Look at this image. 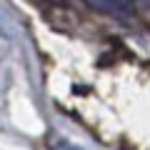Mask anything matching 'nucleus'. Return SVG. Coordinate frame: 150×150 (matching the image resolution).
Wrapping results in <instances>:
<instances>
[{
  "label": "nucleus",
  "mask_w": 150,
  "mask_h": 150,
  "mask_svg": "<svg viewBox=\"0 0 150 150\" xmlns=\"http://www.w3.org/2000/svg\"><path fill=\"white\" fill-rule=\"evenodd\" d=\"M58 150H80V148H75V145H60Z\"/></svg>",
  "instance_id": "nucleus-1"
}]
</instances>
